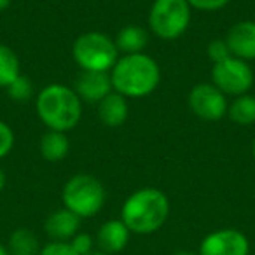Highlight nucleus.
<instances>
[{"label":"nucleus","mask_w":255,"mask_h":255,"mask_svg":"<svg viewBox=\"0 0 255 255\" xmlns=\"http://www.w3.org/2000/svg\"><path fill=\"white\" fill-rule=\"evenodd\" d=\"M105 198L103 184L88 173H79L68 178L61 192L63 206L81 219L95 217L105 205Z\"/></svg>","instance_id":"4"},{"label":"nucleus","mask_w":255,"mask_h":255,"mask_svg":"<svg viewBox=\"0 0 255 255\" xmlns=\"http://www.w3.org/2000/svg\"><path fill=\"white\" fill-rule=\"evenodd\" d=\"M12 0H0V11H5V9L11 5Z\"/></svg>","instance_id":"27"},{"label":"nucleus","mask_w":255,"mask_h":255,"mask_svg":"<svg viewBox=\"0 0 255 255\" xmlns=\"http://www.w3.org/2000/svg\"><path fill=\"white\" fill-rule=\"evenodd\" d=\"M252 152H254V159H255V140H254V145H252Z\"/></svg>","instance_id":"30"},{"label":"nucleus","mask_w":255,"mask_h":255,"mask_svg":"<svg viewBox=\"0 0 255 255\" xmlns=\"http://www.w3.org/2000/svg\"><path fill=\"white\" fill-rule=\"evenodd\" d=\"M227 116L234 124L240 126H250L255 123V96L241 95L233 100L227 109Z\"/></svg>","instance_id":"18"},{"label":"nucleus","mask_w":255,"mask_h":255,"mask_svg":"<svg viewBox=\"0 0 255 255\" xmlns=\"http://www.w3.org/2000/svg\"><path fill=\"white\" fill-rule=\"evenodd\" d=\"M187 2L192 9H198V11H205V12H213V11H219V9L226 7L231 0H187Z\"/></svg>","instance_id":"25"},{"label":"nucleus","mask_w":255,"mask_h":255,"mask_svg":"<svg viewBox=\"0 0 255 255\" xmlns=\"http://www.w3.org/2000/svg\"><path fill=\"white\" fill-rule=\"evenodd\" d=\"M0 255H11V254H9V250L4 247V245H0Z\"/></svg>","instance_id":"29"},{"label":"nucleus","mask_w":255,"mask_h":255,"mask_svg":"<svg viewBox=\"0 0 255 255\" xmlns=\"http://www.w3.org/2000/svg\"><path fill=\"white\" fill-rule=\"evenodd\" d=\"M248 238L238 229H219L206 234L199 245V255H248Z\"/></svg>","instance_id":"9"},{"label":"nucleus","mask_w":255,"mask_h":255,"mask_svg":"<svg viewBox=\"0 0 255 255\" xmlns=\"http://www.w3.org/2000/svg\"><path fill=\"white\" fill-rule=\"evenodd\" d=\"M175 255H199V254H194V252H189V250H182V252H177Z\"/></svg>","instance_id":"28"},{"label":"nucleus","mask_w":255,"mask_h":255,"mask_svg":"<svg viewBox=\"0 0 255 255\" xmlns=\"http://www.w3.org/2000/svg\"><path fill=\"white\" fill-rule=\"evenodd\" d=\"M189 107L192 114L203 121H219L227 114V98L212 82H203L189 93Z\"/></svg>","instance_id":"8"},{"label":"nucleus","mask_w":255,"mask_h":255,"mask_svg":"<svg viewBox=\"0 0 255 255\" xmlns=\"http://www.w3.org/2000/svg\"><path fill=\"white\" fill-rule=\"evenodd\" d=\"M79 227H81V217L72 213L70 210L61 208L47 217L44 229L53 241H70L79 233Z\"/></svg>","instance_id":"13"},{"label":"nucleus","mask_w":255,"mask_h":255,"mask_svg":"<svg viewBox=\"0 0 255 255\" xmlns=\"http://www.w3.org/2000/svg\"><path fill=\"white\" fill-rule=\"evenodd\" d=\"M226 42L234 58L243 61L255 60V21L245 19L231 26Z\"/></svg>","instance_id":"11"},{"label":"nucleus","mask_w":255,"mask_h":255,"mask_svg":"<svg viewBox=\"0 0 255 255\" xmlns=\"http://www.w3.org/2000/svg\"><path fill=\"white\" fill-rule=\"evenodd\" d=\"M170 217V199L163 191L143 187L133 192L121 208V220L129 233L152 234L166 224Z\"/></svg>","instance_id":"2"},{"label":"nucleus","mask_w":255,"mask_h":255,"mask_svg":"<svg viewBox=\"0 0 255 255\" xmlns=\"http://www.w3.org/2000/svg\"><path fill=\"white\" fill-rule=\"evenodd\" d=\"M129 229L123 220H107L96 234V243L103 254L114 255L117 252L124 250L129 241Z\"/></svg>","instance_id":"12"},{"label":"nucleus","mask_w":255,"mask_h":255,"mask_svg":"<svg viewBox=\"0 0 255 255\" xmlns=\"http://www.w3.org/2000/svg\"><path fill=\"white\" fill-rule=\"evenodd\" d=\"M255 75L248 61L240 58H227V60L215 63L212 68V84L219 88L226 96L247 95L254 86Z\"/></svg>","instance_id":"7"},{"label":"nucleus","mask_w":255,"mask_h":255,"mask_svg":"<svg viewBox=\"0 0 255 255\" xmlns=\"http://www.w3.org/2000/svg\"><path fill=\"white\" fill-rule=\"evenodd\" d=\"M39 150L44 159L56 163V161H61L68 156V152H70V140H68L67 133L49 129V131L40 136Z\"/></svg>","instance_id":"16"},{"label":"nucleus","mask_w":255,"mask_h":255,"mask_svg":"<svg viewBox=\"0 0 255 255\" xmlns=\"http://www.w3.org/2000/svg\"><path fill=\"white\" fill-rule=\"evenodd\" d=\"M149 44V33L145 28L138 25H128L119 30L116 37L117 51L123 54H136L143 53Z\"/></svg>","instance_id":"15"},{"label":"nucleus","mask_w":255,"mask_h":255,"mask_svg":"<svg viewBox=\"0 0 255 255\" xmlns=\"http://www.w3.org/2000/svg\"><path fill=\"white\" fill-rule=\"evenodd\" d=\"M39 255H77L68 241H51L40 248Z\"/></svg>","instance_id":"23"},{"label":"nucleus","mask_w":255,"mask_h":255,"mask_svg":"<svg viewBox=\"0 0 255 255\" xmlns=\"http://www.w3.org/2000/svg\"><path fill=\"white\" fill-rule=\"evenodd\" d=\"M14 147V131L5 121L0 119V159H4Z\"/></svg>","instance_id":"22"},{"label":"nucleus","mask_w":255,"mask_h":255,"mask_svg":"<svg viewBox=\"0 0 255 255\" xmlns=\"http://www.w3.org/2000/svg\"><path fill=\"white\" fill-rule=\"evenodd\" d=\"M191 5L187 0H154L149 11V26L156 37L175 40L189 28Z\"/></svg>","instance_id":"6"},{"label":"nucleus","mask_w":255,"mask_h":255,"mask_svg":"<svg viewBox=\"0 0 255 255\" xmlns=\"http://www.w3.org/2000/svg\"><path fill=\"white\" fill-rule=\"evenodd\" d=\"M68 243L72 245V248L75 250L77 255H91V248H93V238L86 233H77L72 238Z\"/></svg>","instance_id":"24"},{"label":"nucleus","mask_w":255,"mask_h":255,"mask_svg":"<svg viewBox=\"0 0 255 255\" xmlns=\"http://www.w3.org/2000/svg\"><path fill=\"white\" fill-rule=\"evenodd\" d=\"M4 187H5V173H4V170L0 168V192L4 191Z\"/></svg>","instance_id":"26"},{"label":"nucleus","mask_w":255,"mask_h":255,"mask_svg":"<svg viewBox=\"0 0 255 255\" xmlns=\"http://www.w3.org/2000/svg\"><path fill=\"white\" fill-rule=\"evenodd\" d=\"M21 75L19 58L9 46L0 44V88H7L16 77Z\"/></svg>","instance_id":"19"},{"label":"nucleus","mask_w":255,"mask_h":255,"mask_svg":"<svg viewBox=\"0 0 255 255\" xmlns=\"http://www.w3.org/2000/svg\"><path fill=\"white\" fill-rule=\"evenodd\" d=\"M206 54H208V58L213 61V65L220 63V61H224V60H227V58L233 56L231 51H229V46H227V42H226V39H213L212 42L206 46Z\"/></svg>","instance_id":"21"},{"label":"nucleus","mask_w":255,"mask_h":255,"mask_svg":"<svg viewBox=\"0 0 255 255\" xmlns=\"http://www.w3.org/2000/svg\"><path fill=\"white\" fill-rule=\"evenodd\" d=\"M91 255H109V254H103V252H98V254H91Z\"/></svg>","instance_id":"31"},{"label":"nucleus","mask_w":255,"mask_h":255,"mask_svg":"<svg viewBox=\"0 0 255 255\" xmlns=\"http://www.w3.org/2000/svg\"><path fill=\"white\" fill-rule=\"evenodd\" d=\"M129 105L128 98L119 93L112 91L98 103V117L107 128H119L126 123Z\"/></svg>","instance_id":"14"},{"label":"nucleus","mask_w":255,"mask_h":255,"mask_svg":"<svg viewBox=\"0 0 255 255\" xmlns=\"http://www.w3.org/2000/svg\"><path fill=\"white\" fill-rule=\"evenodd\" d=\"M110 81L116 93L126 98H142L159 86V65L149 54H123L110 70Z\"/></svg>","instance_id":"1"},{"label":"nucleus","mask_w":255,"mask_h":255,"mask_svg":"<svg viewBox=\"0 0 255 255\" xmlns=\"http://www.w3.org/2000/svg\"><path fill=\"white\" fill-rule=\"evenodd\" d=\"M74 91L82 102L100 103L107 95L114 91L110 72H91L82 70L77 75L74 84Z\"/></svg>","instance_id":"10"},{"label":"nucleus","mask_w":255,"mask_h":255,"mask_svg":"<svg viewBox=\"0 0 255 255\" xmlns=\"http://www.w3.org/2000/svg\"><path fill=\"white\" fill-rule=\"evenodd\" d=\"M40 243L35 233L30 229H16L9 236L7 250L11 255H39L40 254Z\"/></svg>","instance_id":"17"},{"label":"nucleus","mask_w":255,"mask_h":255,"mask_svg":"<svg viewBox=\"0 0 255 255\" xmlns=\"http://www.w3.org/2000/svg\"><path fill=\"white\" fill-rule=\"evenodd\" d=\"M72 56L82 70L110 72L119 60L116 40L102 32H86L75 39Z\"/></svg>","instance_id":"5"},{"label":"nucleus","mask_w":255,"mask_h":255,"mask_svg":"<svg viewBox=\"0 0 255 255\" xmlns=\"http://www.w3.org/2000/svg\"><path fill=\"white\" fill-rule=\"evenodd\" d=\"M35 110L39 119L53 131L74 129L82 116V100L74 88L63 84H49L37 95Z\"/></svg>","instance_id":"3"},{"label":"nucleus","mask_w":255,"mask_h":255,"mask_svg":"<svg viewBox=\"0 0 255 255\" xmlns=\"http://www.w3.org/2000/svg\"><path fill=\"white\" fill-rule=\"evenodd\" d=\"M5 89H7V95L11 96V100H14V102H26L33 95L32 81L23 74L16 77Z\"/></svg>","instance_id":"20"}]
</instances>
